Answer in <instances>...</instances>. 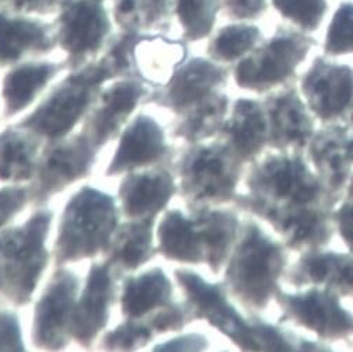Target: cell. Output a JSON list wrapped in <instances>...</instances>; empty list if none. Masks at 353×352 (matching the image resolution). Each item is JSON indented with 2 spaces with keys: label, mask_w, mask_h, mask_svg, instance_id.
<instances>
[{
  "label": "cell",
  "mask_w": 353,
  "mask_h": 352,
  "mask_svg": "<svg viewBox=\"0 0 353 352\" xmlns=\"http://www.w3.org/2000/svg\"><path fill=\"white\" fill-rule=\"evenodd\" d=\"M237 208L259 217L288 250L324 248L334 237V212L341 202L320 182L303 153L276 152L252 163Z\"/></svg>",
  "instance_id": "6da1fadb"
},
{
  "label": "cell",
  "mask_w": 353,
  "mask_h": 352,
  "mask_svg": "<svg viewBox=\"0 0 353 352\" xmlns=\"http://www.w3.org/2000/svg\"><path fill=\"white\" fill-rule=\"evenodd\" d=\"M175 280L187 293L192 317L206 320L243 351L294 352L332 349L324 342L296 335L281 324L270 323L258 315L244 317L229 302L223 282H206L199 274L190 270H176Z\"/></svg>",
  "instance_id": "7a4b0ae2"
},
{
  "label": "cell",
  "mask_w": 353,
  "mask_h": 352,
  "mask_svg": "<svg viewBox=\"0 0 353 352\" xmlns=\"http://www.w3.org/2000/svg\"><path fill=\"white\" fill-rule=\"evenodd\" d=\"M241 222L230 209L201 208L188 217L168 211L159 226V250L184 264H206L213 274L222 271L240 237Z\"/></svg>",
  "instance_id": "3957f363"
},
{
  "label": "cell",
  "mask_w": 353,
  "mask_h": 352,
  "mask_svg": "<svg viewBox=\"0 0 353 352\" xmlns=\"http://www.w3.org/2000/svg\"><path fill=\"white\" fill-rule=\"evenodd\" d=\"M288 261V247L248 219L226 264L223 285L248 315H258L282 291Z\"/></svg>",
  "instance_id": "277c9868"
},
{
  "label": "cell",
  "mask_w": 353,
  "mask_h": 352,
  "mask_svg": "<svg viewBox=\"0 0 353 352\" xmlns=\"http://www.w3.org/2000/svg\"><path fill=\"white\" fill-rule=\"evenodd\" d=\"M118 228V212L111 195L83 187L68 202L55 246L58 266L107 251Z\"/></svg>",
  "instance_id": "5b68a950"
},
{
  "label": "cell",
  "mask_w": 353,
  "mask_h": 352,
  "mask_svg": "<svg viewBox=\"0 0 353 352\" xmlns=\"http://www.w3.org/2000/svg\"><path fill=\"white\" fill-rule=\"evenodd\" d=\"M51 222L52 212L39 211L21 226L0 233V295L14 304L30 302L47 267Z\"/></svg>",
  "instance_id": "8992f818"
},
{
  "label": "cell",
  "mask_w": 353,
  "mask_h": 352,
  "mask_svg": "<svg viewBox=\"0 0 353 352\" xmlns=\"http://www.w3.org/2000/svg\"><path fill=\"white\" fill-rule=\"evenodd\" d=\"M316 43L314 38L301 30L279 27L268 41L261 42L237 62L236 84L258 95L292 86L297 68Z\"/></svg>",
  "instance_id": "52a82bcc"
},
{
  "label": "cell",
  "mask_w": 353,
  "mask_h": 352,
  "mask_svg": "<svg viewBox=\"0 0 353 352\" xmlns=\"http://www.w3.org/2000/svg\"><path fill=\"white\" fill-rule=\"evenodd\" d=\"M244 164L225 141L195 145L180 163L184 197L194 209L234 201Z\"/></svg>",
  "instance_id": "ba28073f"
},
{
  "label": "cell",
  "mask_w": 353,
  "mask_h": 352,
  "mask_svg": "<svg viewBox=\"0 0 353 352\" xmlns=\"http://www.w3.org/2000/svg\"><path fill=\"white\" fill-rule=\"evenodd\" d=\"M275 302L282 312L279 324L293 323L327 342L353 341V313L341 304L336 292L321 286H307L294 293L279 291Z\"/></svg>",
  "instance_id": "9c48e42d"
},
{
  "label": "cell",
  "mask_w": 353,
  "mask_h": 352,
  "mask_svg": "<svg viewBox=\"0 0 353 352\" xmlns=\"http://www.w3.org/2000/svg\"><path fill=\"white\" fill-rule=\"evenodd\" d=\"M99 87L100 84L94 83L83 70L70 75L19 126L37 137L59 141L84 115Z\"/></svg>",
  "instance_id": "30bf717a"
},
{
  "label": "cell",
  "mask_w": 353,
  "mask_h": 352,
  "mask_svg": "<svg viewBox=\"0 0 353 352\" xmlns=\"http://www.w3.org/2000/svg\"><path fill=\"white\" fill-rule=\"evenodd\" d=\"M300 90L323 125L341 122L353 108V68L319 57L303 75Z\"/></svg>",
  "instance_id": "8fae6325"
},
{
  "label": "cell",
  "mask_w": 353,
  "mask_h": 352,
  "mask_svg": "<svg viewBox=\"0 0 353 352\" xmlns=\"http://www.w3.org/2000/svg\"><path fill=\"white\" fill-rule=\"evenodd\" d=\"M79 289L77 277L58 270L38 300L34 313L32 340L43 349H61L70 335V322Z\"/></svg>",
  "instance_id": "7c38bea8"
},
{
  "label": "cell",
  "mask_w": 353,
  "mask_h": 352,
  "mask_svg": "<svg viewBox=\"0 0 353 352\" xmlns=\"http://www.w3.org/2000/svg\"><path fill=\"white\" fill-rule=\"evenodd\" d=\"M262 103L268 119V148L303 153L314 135L316 122L296 87H283Z\"/></svg>",
  "instance_id": "4fadbf2b"
},
{
  "label": "cell",
  "mask_w": 353,
  "mask_h": 352,
  "mask_svg": "<svg viewBox=\"0 0 353 352\" xmlns=\"http://www.w3.org/2000/svg\"><path fill=\"white\" fill-rule=\"evenodd\" d=\"M94 153L96 148L85 132L51 148L37 167L34 199L37 202L47 201L72 183L85 177L94 162Z\"/></svg>",
  "instance_id": "5bb4252c"
},
{
  "label": "cell",
  "mask_w": 353,
  "mask_h": 352,
  "mask_svg": "<svg viewBox=\"0 0 353 352\" xmlns=\"http://www.w3.org/2000/svg\"><path fill=\"white\" fill-rule=\"evenodd\" d=\"M229 72L212 61L196 58L179 66L167 83L165 89L157 92L148 101L184 114L222 92L228 83Z\"/></svg>",
  "instance_id": "9a60e30c"
},
{
  "label": "cell",
  "mask_w": 353,
  "mask_h": 352,
  "mask_svg": "<svg viewBox=\"0 0 353 352\" xmlns=\"http://www.w3.org/2000/svg\"><path fill=\"white\" fill-rule=\"evenodd\" d=\"M350 128L347 122L327 124L316 130L307 145V157L323 186L339 201L345 197L353 173L347 142Z\"/></svg>",
  "instance_id": "2e32d148"
},
{
  "label": "cell",
  "mask_w": 353,
  "mask_h": 352,
  "mask_svg": "<svg viewBox=\"0 0 353 352\" xmlns=\"http://www.w3.org/2000/svg\"><path fill=\"white\" fill-rule=\"evenodd\" d=\"M285 280L296 289L321 286L336 292L341 297L353 299V254L324 248L304 251L286 270Z\"/></svg>",
  "instance_id": "e0dca14e"
},
{
  "label": "cell",
  "mask_w": 353,
  "mask_h": 352,
  "mask_svg": "<svg viewBox=\"0 0 353 352\" xmlns=\"http://www.w3.org/2000/svg\"><path fill=\"white\" fill-rule=\"evenodd\" d=\"M114 285L108 264H94L88 273L85 288L74 304L70 335L81 345L88 346L107 326L112 302Z\"/></svg>",
  "instance_id": "ac0fdd59"
},
{
  "label": "cell",
  "mask_w": 353,
  "mask_h": 352,
  "mask_svg": "<svg viewBox=\"0 0 353 352\" xmlns=\"http://www.w3.org/2000/svg\"><path fill=\"white\" fill-rule=\"evenodd\" d=\"M108 32V16L94 0H77L59 19V42L74 59L96 52Z\"/></svg>",
  "instance_id": "d6986e66"
},
{
  "label": "cell",
  "mask_w": 353,
  "mask_h": 352,
  "mask_svg": "<svg viewBox=\"0 0 353 352\" xmlns=\"http://www.w3.org/2000/svg\"><path fill=\"white\" fill-rule=\"evenodd\" d=\"M220 132L234 153L245 164H252L268 148V119L263 103L255 99H237L230 118Z\"/></svg>",
  "instance_id": "ffe728a7"
},
{
  "label": "cell",
  "mask_w": 353,
  "mask_h": 352,
  "mask_svg": "<svg viewBox=\"0 0 353 352\" xmlns=\"http://www.w3.org/2000/svg\"><path fill=\"white\" fill-rule=\"evenodd\" d=\"M168 153L161 126L149 115H138L122 134L117 153L105 174L130 171L161 160Z\"/></svg>",
  "instance_id": "44dd1931"
},
{
  "label": "cell",
  "mask_w": 353,
  "mask_h": 352,
  "mask_svg": "<svg viewBox=\"0 0 353 352\" xmlns=\"http://www.w3.org/2000/svg\"><path fill=\"white\" fill-rule=\"evenodd\" d=\"M145 95L146 89L141 83L123 80L111 86L101 96L100 106L88 119L84 130L96 150L118 134L122 124Z\"/></svg>",
  "instance_id": "7402d4cb"
},
{
  "label": "cell",
  "mask_w": 353,
  "mask_h": 352,
  "mask_svg": "<svg viewBox=\"0 0 353 352\" xmlns=\"http://www.w3.org/2000/svg\"><path fill=\"white\" fill-rule=\"evenodd\" d=\"M174 194V179L164 168L130 174L119 188L122 209L130 219H154Z\"/></svg>",
  "instance_id": "603a6c76"
},
{
  "label": "cell",
  "mask_w": 353,
  "mask_h": 352,
  "mask_svg": "<svg viewBox=\"0 0 353 352\" xmlns=\"http://www.w3.org/2000/svg\"><path fill=\"white\" fill-rule=\"evenodd\" d=\"M132 57L139 76L154 86L170 81L187 57V48L181 42L164 38H145L132 46Z\"/></svg>",
  "instance_id": "cb8c5ba5"
},
{
  "label": "cell",
  "mask_w": 353,
  "mask_h": 352,
  "mask_svg": "<svg viewBox=\"0 0 353 352\" xmlns=\"http://www.w3.org/2000/svg\"><path fill=\"white\" fill-rule=\"evenodd\" d=\"M171 292V282L160 268L128 278L122 292V313L129 319L143 317L170 304Z\"/></svg>",
  "instance_id": "d4e9b609"
},
{
  "label": "cell",
  "mask_w": 353,
  "mask_h": 352,
  "mask_svg": "<svg viewBox=\"0 0 353 352\" xmlns=\"http://www.w3.org/2000/svg\"><path fill=\"white\" fill-rule=\"evenodd\" d=\"M62 65L42 62L24 63L9 72L3 80L5 115L12 117L28 107Z\"/></svg>",
  "instance_id": "484cf974"
},
{
  "label": "cell",
  "mask_w": 353,
  "mask_h": 352,
  "mask_svg": "<svg viewBox=\"0 0 353 352\" xmlns=\"http://www.w3.org/2000/svg\"><path fill=\"white\" fill-rule=\"evenodd\" d=\"M48 28L32 20L0 14V63H12L27 54L51 48Z\"/></svg>",
  "instance_id": "4316f807"
},
{
  "label": "cell",
  "mask_w": 353,
  "mask_h": 352,
  "mask_svg": "<svg viewBox=\"0 0 353 352\" xmlns=\"http://www.w3.org/2000/svg\"><path fill=\"white\" fill-rule=\"evenodd\" d=\"M23 129V128H21ZM32 132L6 129L0 134V180L26 182L37 171L39 144Z\"/></svg>",
  "instance_id": "83f0119b"
},
{
  "label": "cell",
  "mask_w": 353,
  "mask_h": 352,
  "mask_svg": "<svg viewBox=\"0 0 353 352\" xmlns=\"http://www.w3.org/2000/svg\"><path fill=\"white\" fill-rule=\"evenodd\" d=\"M153 219H134L119 231L112 247L110 264L123 270H137L148 262L154 253Z\"/></svg>",
  "instance_id": "f1b7e54d"
},
{
  "label": "cell",
  "mask_w": 353,
  "mask_h": 352,
  "mask_svg": "<svg viewBox=\"0 0 353 352\" xmlns=\"http://www.w3.org/2000/svg\"><path fill=\"white\" fill-rule=\"evenodd\" d=\"M229 97L223 92L212 96L202 104L181 114L175 135L191 144L202 142L222 130L229 113Z\"/></svg>",
  "instance_id": "f546056e"
},
{
  "label": "cell",
  "mask_w": 353,
  "mask_h": 352,
  "mask_svg": "<svg viewBox=\"0 0 353 352\" xmlns=\"http://www.w3.org/2000/svg\"><path fill=\"white\" fill-rule=\"evenodd\" d=\"M262 42V32L256 26L230 24L223 27L212 39L208 52L212 59L223 63L240 61Z\"/></svg>",
  "instance_id": "4dcf8cb0"
},
{
  "label": "cell",
  "mask_w": 353,
  "mask_h": 352,
  "mask_svg": "<svg viewBox=\"0 0 353 352\" xmlns=\"http://www.w3.org/2000/svg\"><path fill=\"white\" fill-rule=\"evenodd\" d=\"M220 0H179L176 13L191 41L206 38L214 26Z\"/></svg>",
  "instance_id": "1f68e13d"
},
{
  "label": "cell",
  "mask_w": 353,
  "mask_h": 352,
  "mask_svg": "<svg viewBox=\"0 0 353 352\" xmlns=\"http://www.w3.org/2000/svg\"><path fill=\"white\" fill-rule=\"evenodd\" d=\"M272 6L304 32L316 31L327 13V0H272Z\"/></svg>",
  "instance_id": "d6a6232c"
},
{
  "label": "cell",
  "mask_w": 353,
  "mask_h": 352,
  "mask_svg": "<svg viewBox=\"0 0 353 352\" xmlns=\"http://www.w3.org/2000/svg\"><path fill=\"white\" fill-rule=\"evenodd\" d=\"M324 52L328 57H341L353 54V3L343 2L339 5L324 42Z\"/></svg>",
  "instance_id": "836d02e7"
},
{
  "label": "cell",
  "mask_w": 353,
  "mask_h": 352,
  "mask_svg": "<svg viewBox=\"0 0 353 352\" xmlns=\"http://www.w3.org/2000/svg\"><path fill=\"white\" fill-rule=\"evenodd\" d=\"M152 329L129 319L114 331L108 333L103 341V348L108 351H130L146 345L152 338Z\"/></svg>",
  "instance_id": "e575fe53"
},
{
  "label": "cell",
  "mask_w": 353,
  "mask_h": 352,
  "mask_svg": "<svg viewBox=\"0 0 353 352\" xmlns=\"http://www.w3.org/2000/svg\"><path fill=\"white\" fill-rule=\"evenodd\" d=\"M192 317L190 307L180 304H167L150 320V329L154 331H176L181 330Z\"/></svg>",
  "instance_id": "d590c367"
},
{
  "label": "cell",
  "mask_w": 353,
  "mask_h": 352,
  "mask_svg": "<svg viewBox=\"0 0 353 352\" xmlns=\"http://www.w3.org/2000/svg\"><path fill=\"white\" fill-rule=\"evenodd\" d=\"M19 317L12 312H0V351H24Z\"/></svg>",
  "instance_id": "8d00e7d4"
},
{
  "label": "cell",
  "mask_w": 353,
  "mask_h": 352,
  "mask_svg": "<svg viewBox=\"0 0 353 352\" xmlns=\"http://www.w3.org/2000/svg\"><path fill=\"white\" fill-rule=\"evenodd\" d=\"M28 199V191L23 187H5L0 190V229H2L16 213L21 211Z\"/></svg>",
  "instance_id": "74e56055"
},
{
  "label": "cell",
  "mask_w": 353,
  "mask_h": 352,
  "mask_svg": "<svg viewBox=\"0 0 353 352\" xmlns=\"http://www.w3.org/2000/svg\"><path fill=\"white\" fill-rule=\"evenodd\" d=\"M226 14L234 20H254L268 9L267 0H220Z\"/></svg>",
  "instance_id": "f35d334b"
},
{
  "label": "cell",
  "mask_w": 353,
  "mask_h": 352,
  "mask_svg": "<svg viewBox=\"0 0 353 352\" xmlns=\"http://www.w3.org/2000/svg\"><path fill=\"white\" fill-rule=\"evenodd\" d=\"M335 229L347 247L349 253L353 254V201L345 199L334 212Z\"/></svg>",
  "instance_id": "ab89813d"
},
{
  "label": "cell",
  "mask_w": 353,
  "mask_h": 352,
  "mask_svg": "<svg viewBox=\"0 0 353 352\" xmlns=\"http://www.w3.org/2000/svg\"><path fill=\"white\" fill-rule=\"evenodd\" d=\"M209 346V341L202 334H187L176 337L165 344L157 345L156 351H202Z\"/></svg>",
  "instance_id": "60d3db41"
},
{
  "label": "cell",
  "mask_w": 353,
  "mask_h": 352,
  "mask_svg": "<svg viewBox=\"0 0 353 352\" xmlns=\"http://www.w3.org/2000/svg\"><path fill=\"white\" fill-rule=\"evenodd\" d=\"M14 2L23 9H38L37 6H43L50 2L52 3L54 0H14Z\"/></svg>",
  "instance_id": "b9f144b4"
},
{
  "label": "cell",
  "mask_w": 353,
  "mask_h": 352,
  "mask_svg": "<svg viewBox=\"0 0 353 352\" xmlns=\"http://www.w3.org/2000/svg\"><path fill=\"white\" fill-rule=\"evenodd\" d=\"M347 125L350 128V137H349V142H347V150H349V156L353 160V108L350 110V113L347 114Z\"/></svg>",
  "instance_id": "7bdbcfd3"
},
{
  "label": "cell",
  "mask_w": 353,
  "mask_h": 352,
  "mask_svg": "<svg viewBox=\"0 0 353 352\" xmlns=\"http://www.w3.org/2000/svg\"><path fill=\"white\" fill-rule=\"evenodd\" d=\"M345 199H347V201H353V173H352V175H350L349 184H347V187H346Z\"/></svg>",
  "instance_id": "ee69618b"
},
{
  "label": "cell",
  "mask_w": 353,
  "mask_h": 352,
  "mask_svg": "<svg viewBox=\"0 0 353 352\" xmlns=\"http://www.w3.org/2000/svg\"><path fill=\"white\" fill-rule=\"evenodd\" d=\"M153 2H154V3H160V2H161V0H153Z\"/></svg>",
  "instance_id": "f6af8a7d"
}]
</instances>
